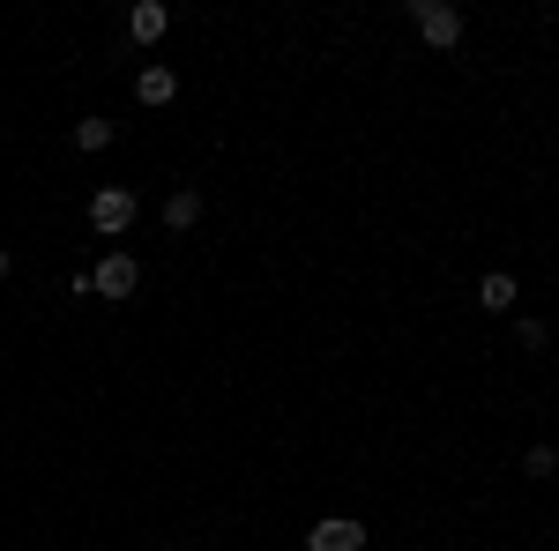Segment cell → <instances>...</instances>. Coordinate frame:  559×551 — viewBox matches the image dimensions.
I'll return each instance as SVG.
<instances>
[{
  "label": "cell",
  "instance_id": "52a82bcc",
  "mask_svg": "<svg viewBox=\"0 0 559 551\" xmlns=\"http://www.w3.org/2000/svg\"><path fill=\"white\" fill-rule=\"evenodd\" d=\"M477 306H485V313H508V306H515V276H508V268H492V276L477 284Z\"/></svg>",
  "mask_w": 559,
  "mask_h": 551
},
{
  "label": "cell",
  "instance_id": "3957f363",
  "mask_svg": "<svg viewBox=\"0 0 559 551\" xmlns=\"http://www.w3.org/2000/svg\"><path fill=\"white\" fill-rule=\"evenodd\" d=\"M134 284H142V268H134L128 254H105L97 268H90V291H105V298H128Z\"/></svg>",
  "mask_w": 559,
  "mask_h": 551
},
{
  "label": "cell",
  "instance_id": "8fae6325",
  "mask_svg": "<svg viewBox=\"0 0 559 551\" xmlns=\"http://www.w3.org/2000/svg\"><path fill=\"white\" fill-rule=\"evenodd\" d=\"M0 276H8V247H0Z\"/></svg>",
  "mask_w": 559,
  "mask_h": 551
},
{
  "label": "cell",
  "instance_id": "ba28073f",
  "mask_svg": "<svg viewBox=\"0 0 559 551\" xmlns=\"http://www.w3.org/2000/svg\"><path fill=\"white\" fill-rule=\"evenodd\" d=\"M165 224H173V231H194V224H202V194H194V187H179L173 202H165Z\"/></svg>",
  "mask_w": 559,
  "mask_h": 551
},
{
  "label": "cell",
  "instance_id": "8992f818",
  "mask_svg": "<svg viewBox=\"0 0 559 551\" xmlns=\"http://www.w3.org/2000/svg\"><path fill=\"white\" fill-rule=\"evenodd\" d=\"M128 31H134L142 45H150V38H165V31H173V8H157V0H142V8L128 15Z\"/></svg>",
  "mask_w": 559,
  "mask_h": 551
},
{
  "label": "cell",
  "instance_id": "5b68a950",
  "mask_svg": "<svg viewBox=\"0 0 559 551\" xmlns=\"http://www.w3.org/2000/svg\"><path fill=\"white\" fill-rule=\"evenodd\" d=\"M134 97H142V105H173V97H179V75H173V68H142Z\"/></svg>",
  "mask_w": 559,
  "mask_h": 551
},
{
  "label": "cell",
  "instance_id": "277c9868",
  "mask_svg": "<svg viewBox=\"0 0 559 551\" xmlns=\"http://www.w3.org/2000/svg\"><path fill=\"white\" fill-rule=\"evenodd\" d=\"M366 544V529L350 522V514H329V522H313V537H306V551H358Z\"/></svg>",
  "mask_w": 559,
  "mask_h": 551
},
{
  "label": "cell",
  "instance_id": "9c48e42d",
  "mask_svg": "<svg viewBox=\"0 0 559 551\" xmlns=\"http://www.w3.org/2000/svg\"><path fill=\"white\" fill-rule=\"evenodd\" d=\"M105 142H112V120H97V112L75 120V149H105Z\"/></svg>",
  "mask_w": 559,
  "mask_h": 551
},
{
  "label": "cell",
  "instance_id": "7a4b0ae2",
  "mask_svg": "<svg viewBox=\"0 0 559 551\" xmlns=\"http://www.w3.org/2000/svg\"><path fill=\"white\" fill-rule=\"evenodd\" d=\"M411 23H418V38H426V45H455V38H463V15H455L448 0H418Z\"/></svg>",
  "mask_w": 559,
  "mask_h": 551
},
{
  "label": "cell",
  "instance_id": "6da1fadb",
  "mask_svg": "<svg viewBox=\"0 0 559 551\" xmlns=\"http://www.w3.org/2000/svg\"><path fill=\"white\" fill-rule=\"evenodd\" d=\"M90 224H97L105 239H120V231L134 224V194L128 187H97V194H90Z\"/></svg>",
  "mask_w": 559,
  "mask_h": 551
},
{
  "label": "cell",
  "instance_id": "30bf717a",
  "mask_svg": "<svg viewBox=\"0 0 559 551\" xmlns=\"http://www.w3.org/2000/svg\"><path fill=\"white\" fill-rule=\"evenodd\" d=\"M522 469H530V477H552L559 455H552V447H530V463H522Z\"/></svg>",
  "mask_w": 559,
  "mask_h": 551
}]
</instances>
